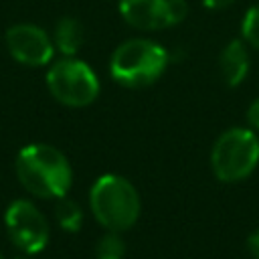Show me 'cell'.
<instances>
[{
    "label": "cell",
    "mask_w": 259,
    "mask_h": 259,
    "mask_svg": "<svg viewBox=\"0 0 259 259\" xmlns=\"http://www.w3.org/2000/svg\"><path fill=\"white\" fill-rule=\"evenodd\" d=\"M121 18L138 30H162L180 24L188 14L186 0H117Z\"/></svg>",
    "instance_id": "cell-7"
},
{
    "label": "cell",
    "mask_w": 259,
    "mask_h": 259,
    "mask_svg": "<svg viewBox=\"0 0 259 259\" xmlns=\"http://www.w3.org/2000/svg\"><path fill=\"white\" fill-rule=\"evenodd\" d=\"M259 164V138L253 130L231 127L219 136L210 152V166L221 182H239Z\"/></svg>",
    "instance_id": "cell-4"
},
{
    "label": "cell",
    "mask_w": 259,
    "mask_h": 259,
    "mask_svg": "<svg viewBox=\"0 0 259 259\" xmlns=\"http://www.w3.org/2000/svg\"><path fill=\"white\" fill-rule=\"evenodd\" d=\"M4 225L10 241L22 253L34 255L49 243V223L30 200H14L4 212Z\"/></svg>",
    "instance_id": "cell-6"
},
{
    "label": "cell",
    "mask_w": 259,
    "mask_h": 259,
    "mask_svg": "<svg viewBox=\"0 0 259 259\" xmlns=\"http://www.w3.org/2000/svg\"><path fill=\"white\" fill-rule=\"evenodd\" d=\"M170 61L168 51L150 38L123 40L111 55V77L130 89H140L156 83Z\"/></svg>",
    "instance_id": "cell-2"
},
{
    "label": "cell",
    "mask_w": 259,
    "mask_h": 259,
    "mask_svg": "<svg viewBox=\"0 0 259 259\" xmlns=\"http://www.w3.org/2000/svg\"><path fill=\"white\" fill-rule=\"evenodd\" d=\"M249 65H251L249 51H247V45L241 38L229 40L225 45V49L221 51L219 71H221V77H223L225 85H229V87L241 85L245 81L247 73H249Z\"/></svg>",
    "instance_id": "cell-9"
},
{
    "label": "cell",
    "mask_w": 259,
    "mask_h": 259,
    "mask_svg": "<svg viewBox=\"0 0 259 259\" xmlns=\"http://www.w3.org/2000/svg\"><path fill=\"white\" fill-rule=\"evenodd\" d=\"M6 47L14 61L28 67H42L53 61L55 42L36 24H14L6 30Z\"/></svg>",
    "instance_id": "cell-8"
},
{
    "label": "cell",
    "mask_w": 259,
    "mask_h": 259,
    "mask_svg": "<svg viewBox=\"0 0 259 259\" xmlns=\"http://www.w3.org/2000/svg\"><path fill=\"white\" fill-rule=\"evenodd\" d=\"M97 259H123L125 255V243L117 231H107L95 247Z\"/></svg>",
    "instance_id": "cell-12"
},
{
    "label": "cell",
    "mask_w": 259,
    "mask_h": 259,
    "mask_svg": "<svg viewBox=\"0 0 259 259\" xmlns=\"http://www.w3.org/2000/svg\"><path fill=\"white\" fill-rule=\"evenodd\" d=\"M241 34L247 45L259 51V4L251 6L241 20Z\"/></svg>",
    "instance_id": "cell-13"
},
{
    "label": "cell",
    "mask_w": 259,
    "mask_h": 259,
    "mask_svg": "<svg viewBox=\"0 0 259 259\" xmlns=\"http://www.w3.org/2000/svg\"><path fill=\"white\" fill-rule=\"evenodd\" d=\"M47 87L51 95L67 107H85L99 95L97 75L87 63L75 57H63L51 65Z\"/></svg>",
    "instance_id": "cell-5"
},
{
    "label": "cell",
    "mask_w": 259,
    "mask_h": 259,
    "mask_svg": "<svg viewBox=\"0 0 259 259\" xmlns=\"http://www.w3.org/2000/svg\"><path fill=\"white\" fill-rule=\"evenodd\" d=\"M89 206L101 227L121 233L136 225L142 202L130 180L117 174H103L91 186Z\"/></svg>",
    "instance_id": "cell-3"
},
{
    "label": "cell",
    "mask_w": 259,
    "mask_h": 259,
    "mask_svg": "<svg viewBox=\"0 0 259 259\" xmlns=\"http://www.w3.org/2000/svg\"><path fill=\"white\" fill-rule=\"evenodd\" d=\"M247 247H249V253L253 255V259H259V229L253 231L247 239Z\"/></svg>",
    "instance_id": "cell-15"
},
{
    "label": "cell",
    "mask_w": 259,
    "mask_h": 259,
    "mask_svg": "<svg viewBox=\"0 0 259 259\" xmlns=\"http://www.w3.org/2000/svg\"><path fill=\"white\" fill-rule=\"evenodd\" d=\"M235 0H202V4L208 8V10H223V8H229Z\"/></svg>",
    "instance_id": "cell-16"
},
{
    "label": "cell",
    "mask_w": 259,
    "mask_h": 259,
    "mask_svg": "<svg viewBox=\"0 0 259 259\" xmlns=\"http://www.w3.org/2000/svg\"><path fill=\"white\" fill-rule=\"evenodd\" d=\"M83 38H85L83 24L73 16L61 18L55 26V32H53L55 49L63 57H75L79 53V49L83 47Z\"/></svg>",
    "instance_id": "cell-10"
},
{
    "label": "cell",
    "mask_w": 259,
    "mask_h": 259,
    "mask_svg": "<svg viewBox=\"0 0 259 259\" xmlns=\"http://www.w3.org/2000/svg\"><path fill=\"white\" fill-rule=\"evenodd\" d=\"M55 219H57V223H59V227L63 231L77 233L81 229V223H83V210L75 200L67 198V194H65V196L57 198Z\"/></svg>",
    "instance_id": "cell-11"
},
{
    "label": "cell",
    "mask_w": 259,
    "mask_h": 259,
    "mask_svg": "<svg viewBox=\"0 0 259 259\" xmlns=\"http://www.w3.org/2000/svg\"><path fill=\"white\" fill-rule=\"evenodd\" d=\"M20 184L38 198H61L69 192L73 170L67 156L49 144L24 146L16 156Z\"/></svg>",
    "instance_id": "cell-1"
},
{
    "label": "cell",
    "mask_w": 259,
    "mask_h": 259,
    "mask_svg": "<svg viewBox=\"0 0 259 259\" xmlns=\"http://www.w3.org/2000/svg\"><path fill=\"white\" fill-rule=\"evenodd\" d=\"M0 259H2V255H0Z\"/></svg>",
    "instance_id": "cell-18"
},
{
    "label": "cell",
    "mask_w": 259,
    "mask_h": 259,
    "mask_svg": "<svg viewBox=\"0 0 259 259\" xmlns=\"http://www.w3.org/2000/svg\"><path fill=\"white\" fill-rule=\"evenodd\" d=\"M14 259H32V257H30V255H28V253H22V255H16V257H14Z\"/></svg>",
    "instance_id": "cell-17"
},
{
    "label": "cell",
    "mask_w": 259,
    "mask_h": 259,
    "mask_svg": "<svg viewBox=\"0 0 259 259\" xmlns=\"http://www.w3.org/2000/svg\"><path fill=\"white\" fill-rule=\"evenodd\" d=\"M247 121L253 130H259V97L249 105L247 109Z\"/></svg>",
    "instance_id": "cell-14"
}]
</instances>
